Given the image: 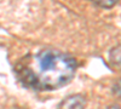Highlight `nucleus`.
<instances>
[{
    "instance_id": "obj_4",
    "label": "nucleus",
    "mask_w": 121,
    "mask_h": 109,
    "mask_svg": "<svg viewBox=\"0 0 121 109\" xmlns=\"http://www.w3.org/2000/svg\"><path fill=\"white\" fill-rule=\"evenodd\" d=\"M92 4H95L96 6L103 7V9H110L113 7L114 5H116V3L119 0H88Z\"/></svg>"
},
{
    "instance_id": "obj_5",
    "label": "nucleus",
    "mask_w": 121,
    "mask_h": 109,
    "mask_svg": "<svg viewBox=\"0 0 121 109\" xmlns=\"http://www.w3.org/2000/svg\"><path fill=\"white\" fill-rule=\"evenodd\" d=\"M107 109H120V107L117 104H112V105H109Z\"/></svg>"
},
{
    "instance_id": "obj_2",
    "label": "nucleus",
    "mask_w": 121,
    "mask_h": 109,
    "mask_svg": "<svg viewBox=\"0 0 121 109\" xmlns=\"http://www.w3.org/2000/svg\"><path fill=\"white\" fill-rule=\"evenodd\" d=\"M86 98L81 95H72L65 97L57 107V109H85Z\"/></svg>"
},
{
    "instance_id": "obj_1",
    "label": "nucleus",
    "mask_w": 121,
    "mask_h": 109,
    "mask_svg": "<svg viewBox=\"0 0 121 109\" xmlns=\"http://www.w3.org/2000/svg\"><path fill=\"white\" fill-rule=\"evenodd\" d=\"M76 59L56 48H43L27 55L15 65V74L24 87L35 91H53L72 81Z\"/></svg>"
},
{
    "instance_id": "obj_3",
    "label": "nucleus",
    "mask_w": 121,
    "mask_h": 109,
    "mask_svg": "<svg viewBox=\"0 0 121 109\" xmlns=\"http://www.w3.org/2000/svg\"><path fill=\"white\" fill-rule=\"evenodd\" d=\"M109 59L113 65H120V46L113 47L109 52Z\"/></svg>"
}]
</instances>
